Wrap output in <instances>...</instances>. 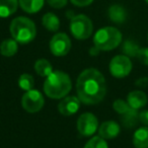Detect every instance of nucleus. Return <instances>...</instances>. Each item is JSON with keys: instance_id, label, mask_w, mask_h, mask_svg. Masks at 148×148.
<instances>
[{"instance_id": "29", "label": "nucleus", "mask_w": 148, "mask_h": 148, "mask_svg": "<svg viewBox=\"0 0 148 148\" xmlns=\"http://www.w3.org/2000/svg\"><path fill=\"white\" fill-rule=\"evenodd\" d=\"M99 50L97 49L95 46H93V47H91L90 48V50H89V54H90L91 56H97L99 54Z\"/></svg>"}, {"instance_id": "11", "label": "nucleus", "mask_w": 148, "mask_h": 148, "mask_svg": "<svg viewBox=\"0 0 148 148\" xmlns=\"http://www.w3.org/2000/svg\"><path fill=\"white\" fill-rule=\"evenodd\" d=\"M121 128L115 121H106L99 127V136L106 140L114 139L120 134Z\"/></svg>"}, {"instance_id": "8", "label": "nucleus", "mask_w": 148, "mask_h": 148, "mask_svg": "<svg viewBox=\"0 0 148 148\" xmlns=\"http://www.w3.org/2000/svg\"><path fill=\"white\" fill-rule=\"evenodd\" d=\"M76 127L81 136L89 137L99 129V120L92 113H84L77 119Z\"/></svg>"}, {"instance_id": "22", "label": "nucleus", "mask_w": 148, "mask_h": 148, "mask_svg": "<svg viewBox=\"0 0 148 148\" xmlns=\"http://www.w3.org/2000/svg\"><path fill=\"white\" fill-rule=\"evenodd\" d=\"M113 109L116 113H118L119 115H122V116L126 115V114H128L129 112H131L132 110H133L129 106V103H127V101H124V99H118L114 101Z\"/></svg>"}, {"instance_id": "4", "label": "nucleus", "mask_w": 148, "mask_h": 148, "mask_svg": "<svg viewBox=\"0 0 148 148\" xmlns=\"http://www.w3.org/2000/svg\"><path fill=\"white\" fill-rule=\"evenodd\" d=\"M123 40L122 33L114 27L99 29L93 36V46L99 51H112L119 47Z\"/></svg>"}, {"instance_id": "25", "label": "nucleus", "mask_w": 148, "mask_h": 148, "mask_svg": "<svg viewBox=\"0 0 148 148\" xmlns=\"http://www.w3.org/2000/svg\"><path fill=\"white\" fill-rule=\"evenodd\" d=\"M47 2L52 8L61 9L67 5L68 0H47Z\"/></svg>"}, {"instance_id": "23", "label": "nucleus", "mask_w": 148, "mask_h": 148, "mask_svg": "<svg viewBox=\"0 0 148 148\" xmlns=\"http://www.w3.org/2000/svg\"><path fill=\"white\" fill-rule=\"evenodd\" d=\"M84 148H109V145L106 139L101 138V136H95L86 142Z\"/></svg>"}, {"instance_id": "6", "label": "nucleus", "mask_w": 148, "mask_h": 148, "mask_svg": "<svg viewBox=\"0 0 148 148\" xmlns=\"http://www.w3.org/2000/svg\"><path fill=\"white\" fill-rule=\"evenodd\" d=\"M133 64L130 57L126 55H117L111 60L109 65L110 73L115 78H125L131 73Z\"/></svg>"}, {"instance_id": "20", "label": "nucleus", "mask_w": 148, "mask_h": 148, "mask_svg": "<svg viewBox=\"0 0 148 148\" xmlns=\"http://www.w3.org/2000/svg\"><path fill=\"white\" fill-rule=\"evenodd\" d=\"M139 49L140 47L138 46V44L132 40L125 41L122 46V51H123L124 55L128 56V57H136Z\"/></svg>"}, {"instance_id": "14", "label": "nucleus", "mask_w": 148, "mask_h": 148, "mask_svg": "<svg viewBox=\"0 0 148 148\" xmlns=\"http://www.w3.org/2000/svg\"><path fill=\"white\" fill-rule=\"evenodd\" d=\"M132 141L135 148H148V127L138 128L134 132Z\"/></svg>"}, {"instance_id": "3", "label": "nucleus", "mask_w": 148, "mask_h": 148, "mask_svg": "<svg viewBox=\"0 0 148 148\" xmlns=\"http://www.w3.org/2000/svg\"><path fill=\"white\" fill-rule=\"evenodd\" d=\"M9 31L12 39L23 45L33 42L37 36V27L35 23L25 16H17L13 18L9 25Z\"/></svg>"}, {"instance_id": "16", "label": "nucleus", "mask_w": 148, "mask_h": 148, "mask_svg": "<svg viewBox=\"0 0 148 148\" xmlns=\"http://www.w3.org/2000/svg\"><path fill=\"white\" fill-rule=\"evenodd\" d=\"M45 0H18L19 7L25 12L34 14L43 8Z\"/></svg>"}, {"instance_id": "9", "label": "nucleus", "mask_w": 148, "mask_h": 148, "mask_svg": "<svg viewBox=\"0 0 148 148\" xmlns=\"http://www.w3.org/2000/svg\"><path fill=\"white\" fill-rule=\"evenodd\" d=\"M50 51L56 57L66 56L71 50L70 38L64 33H57L50 41Z\"/></svg>"}, {"instance_id": "13", "label": "nucleus", "mask_w": 148, "mask_h": 148, "mask_svg": "<svg viewBox=\"0 0 148 148\" xmlns=\"http://www.w3.org/2000/svg\"><path fill=\"white\" fill-rule=\"evenodd\" d=\"M108 15L111 21L117 23V25H122L127 19V10L124 8V6L120 4H114L110 6L108 10Z\"/></svg>"}, {"instance_id": "18", "label": "nucleus", "mask_w": 148, "mask_h": 148, "mask_svg": "<svg viewBox=\"0 0 148 148\" xmlns=\"http://www.w3.org/2000/svg\"><path fill=\"white\" fill-rule=\"evenodd\" d=\"M14 39H6L0 44V53L4 57H12L17 53L18 45Z\"/></svg>"}, {"instance_id": "24", "label": "nucleus", "mask_w": 148, "mask_h": 148, "mask_svg": "<svg viewBox=\"0 0 148 148\" xmlns=\"http://www.w3.org/2000/svg\"><path fill=\"white\" fill-rule=\"evenodd\" d=\"M136 58L139 60L140 63L148 66V48H140Z\"/></svg>"}, {"instance_id": "10", "label": "nucleus", "mask_w": 148, "mask_h": 148, "mask_svg": "<svg viewBox=\"0 0 148 148\" xmlns=\"http://www.w3.org/2000/svg\"><path fill=\"white\" fill-rule=\"evenodd\" d=\"M80 103L81 101L77 97H74V95L65 97L60 101L59 105H58V111L61 115L69 117L78 112Z\"/></svg>"}, {"instance_id": "1", "label": "nucleus", "mask_w": 148, "mask_h": 148, "mask_svg": "<svg viewBox=\"0 0 148 148\" xmlns=\"http://www.w3.org/2000/svg\"><path fill=\"white\" fill-rule=\"evenodd\" d=\"M76 92L84 105H97L107 93V82L103 74L95 68H87L79 74L76 81Z\"/></svg>"}, {"instance_id": "17", "label": "nucleus", "mask_w": 148, "mask_h": 148, "mask_svg": "<svg viewBox=\"0 0 148 148\" xmlns=\"http://www.w3.org/2000/svg\"><path fill=\"white\" fill-rule=\"evenodd\" d=\"M42 23L46 29L52 33H55L60 29V19L53 12L45 13L42 17Z\"/></svg>"}, {"instance_id": "28", "label": "nucleus", "mask_w": 148, "mask_h": 148, "mask_svg": "<svg viewBox=\"0 0 148 148\" xmlns=\"http://www.w3.org/2000/svg\"><path fill=\"white\" fill-rule=\"evenodd\" d=\"M136 86L138 87H147L148 86V77H141L136 80Z\"/></svg>"}, {"instance_id": "12", "label": "nucleus", "mask_w": 148, "mask_h": 148, "mask_svg": "<svg viewBox=\"0 0 148 148\" xmlns=\"http://www.w3.org/2000/svg\"><path fill=\"white\" fill-rule=\"evenodd\" d=\"M147 95L142 90H133L127 95V103L133 110L138 111L147 105Z\"/></svg>"}, {"instance_id": "31", "label": "nucleus", "mask_w": 148, "mask_h": 148, "mask_svg": "<svg viewBox=\"0 0 148 148\" xmlns=\"http://www.w3.org/2000/svg\"><path fill=\"white\" fill-rule=\"evenodd\" d=\"M147 40H148V34H147Z\"/></svg>"}, {"instance_id": "2", "label": "nucleus", "mask_w": 148, "mask_h": 148, "mask_svg": "<svg viewBox=\"0 0 148 148\" xmlns=\"http://www.w3.org/2000/svg\"><path fill=\"white\" fill-rule=\"evenodd\" d=\"M43 88L48 97L53 99H61L71 90V78L66 72L56 70L46 77Z\"/></svg>"}, {"instance_id": "7", "label": "nucleus", "mask_w": 148, "mask_h": 148, "mask_svg": "<svg viewBox=\"0 0 148 148\" xmlns=\"http://www.w3.org/2000/svg\"><path fill=\"white\" fill-rule=\"evenodd\" d=\"M45 105L44 97L37 89H31L23 93L21 97V107L27 113H38Z\"/></svg>"}, {"instance_id": "19", "label": "nucleus", "mask_w": 148, "mask_h": 148, "mask_svg": "<svg viewBox=\"0 0 148 148\" xmlns=\"http://www.w3.org/2000/svg\"><path fill=\"white\" fill-rule=\"evenodd\" d=\"M35 71L36 73L42 77H47L54 71L52 64L47 59H38L35 63Z\"/></svg>"}, {"instance_id": "30", "label": "nucleus", "mask_w": 148, "mask_h": 148, "mask_svg": "<svg viewBox=\"0 0 148 148\" xmlns=\"http://www.w3.org/2000/svg\"><path fill=\"white\" fill-rule=\"evenodd\" d=\"M145 2H146V3H147V4H148V0H145Z\"/></svg>"}, {"instance_id": "15", "label": "nucleus", "mask_w": 148, "mask_h": 148, "mask_svg": "<svg viewBox=\"0 0 148 148\" xmlns=\"http://www.w3.org/2000/svg\"><path fill=\"white\" fill-rule=\"evenodd\" d=\"M18 0H0V17L6 18L16 12Z\"/></svg>"}, {"instance_id": "21", "label": "nucleus", "mask_w": 148, "mask_h": 148, "mask_svg": "<svg viewBox=\"0 0 148 148\" xmlns=\"http://www.w3.org/2000/svg\"><path fill=\"white\" fill-rule=\"evenodd\" d=\"M17 83H18V86L21 87V89H23V90H25V91H27V90L33 89L34 84H35V79H34V77L32 76L31 74L23 73L18 77Z\"/></svg>"}, {"instance_id": "27", "label": "nucleus", "mask_w": 148, "mask_h": 148, "mask_svg": "<svg viewBox=\"0 0 148 148\" xmlns=\"http://www.w3.org/2000/svg\"><path fill=\"white\" fill-rule=\"evenodd\" d=\"M138 119L144 126L148 127V110H143L140 112L138 115Z\"/></svg>"}, {"instance_id": "26", "label": "nucleus", "mask_w": 148, "mask_h": 148, "mask_svg": "<svg viewBox=\"0 0 148 148\" xmlns=\"http://www.w3.org/2000/svg\"><path fill=\"white\" fill-rule=\"evenodd\" d=\"M95 0H70V2L77 7H85L90 5Z\"/></svg>"}, {"instance_id": "5", "label": "nucleus", "mask_w": 148, "mask_h": 148, "mask_svg": "<svg viewBox=\"0 0 148 148\" xmlns=\"http://www.w3.org/2000/svg\"><path fill=\"white\" fill-rule=\"evenodd\" d=\"M69 29L75 39L84 41L92 35L93 25L91 19L85 14H77L71 17Z\"/></svg>"}]
</instances>
